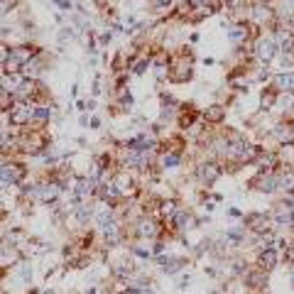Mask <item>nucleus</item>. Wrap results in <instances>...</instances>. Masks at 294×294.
Returning a JSON list of instances; mask_svg holds the SVG:
<instances>
[{
    "label": "nucleus",
    "instance_id": "f257e3e1",
    "mask_svg": "<svg viewBox=\"0 0 294 294\" xmlns=\"http://www.w3.org/2000/svg\"><path fill=\"white\" fill-rule=\"evenodd\" d=\"M25 177H27V169H25V165H20V162H3V165H0V182L3 184L15 186V184L22 182Z\"/></svg>",
    "mask_w": 294,
    "mask_h": 294
},
{
    "label": "nucleus",
    "instance_id": "f03ea898",
    "mask_svg": "<svg viewBox=\"0 0 294 294\" xmlns=\"http://www.w3.org/2000/svg\"><path fill=\"white\" fill-rule=\"evenodd\" d=\"M32 118H35V106H32V103H17V106H13L10 113H8V120H10V125H15V127L29 125Z\"/></svg>",
    "mask_w": 294,
    "mask_h": 294
},
{
    "label": "nucleus",
    "instance_id": "7ed1b4c3",
    "mask_svg": "<svg viewBox=\"0 0 294 294\" xmlns=\"http://www.w3.org/2000/svg\"><path fill=\"white\" fill-rule=\"evenodd\" d=\"M59 194H61V186L59 184H42V186H35L32 189V196L44 204V206H54L59 204Z\"/></svg>",
    "mask_w": 294,
    "mask_h": 294
},
{
    "label": "nucleus",
    "instance_id": "20e7f679",
    "mask_svg": "<svg viewBox=\"0 0 294 294\" xmlns=\"http://www.w3.org/2000/svg\"><path fill=\"white\" fill-rule=\"evenodd\" d=\"M218 177H221V167L216 162H201L196 167V179L204 186H211L213 182H218Z\"/></svg>",
    "mask_w": 294,
    "mask_h": 294
},
{
    "label": "nucleus",
    "instance_id": "39448f33",
    "mask_svg": "<svg viewBox=\"0 0 294 294\" xmlns=\"http://www.w3.org/2000/svg\"><path fill=\"white\" fill-rule=\"evenodd\" d=\"M277 44H275V40L272 37H263V40H257V44H255V56L263 61V64H270L275 56H277Z\"/></svg>",
    "mask_w": 294,
    "mask_h": 294
},
{
    "label": "nucleus",
    "instance_id": "423d86ee",
    "mask_svg": "<svg viewBox=\"0 0 294 294\" xmlns=\"http://www.w3.org/2000/svg\"><path fill=\"white\" fill-rule=\"evenodd\" d=\"M243 225H245V228H250L252 233H260V236H263L265 231H270V228H272V221H270V216H265V213H257V211H255V213H248V216H245Z\"/></svg>",
    "mask_w": 294,
    "mask_h": 294
},
{
    "label": "nucleus",
    "instance_id": "0eeeda50",
    "mask_svg": "<svg viewBox=\"0 0 294 294\" xmlns=\"http://www.w3.org/2000/svg\"><path fill=\"white\" fill-rule=\"evenodd\" d=\"M257 263H260V270L270 272V270H275L277 263H280V252L275 250V248H265V250H260V255H257Z\"/></svg>",
    "mask_w": 294,
    "mask_h": 294
},
{
    "label": "nucleus",
    "instance_id": "6e6552de",
    "mask_svg": "<svg viewBox=\"0 0 294 294\" xmlns=\"http://www.w3.org/2000/svg\"><path fill=\"white\" fill-rule=\"evenodd\" d=\"M37 54H40V52H37V47H35V44H20V47L10 49V56H13V59H17L20 64H27V61H32Z\"/></svg>",
    "mask_w": 294,
    "mask_h": 294
},
{
    "label": "nucleus",
    "instance_id": "1a4fd4ad",
    "mask_svg": "<svg viewBox=\"0 0 294 294\" xmlns=\"http://www.w3.org/2000/svg\"><path fill=\"white\" fill-rule=\"evenodd\" d=\"M277 93H294V71H282L275 76Z\"/></svg>",
    "mask_w": 294,
    "mask_h": 294
},
{
    "label": "nucleus",
    "instance_id": "9d476101",
    "mask_svg": "<svg viewBox=\"0 0 294 294\" xmlns=\"http://www.w3.org/2000/svg\"><path fill=\"white\" fill-rule=\"evenodd\" d=\"M159 263H162V272H165V275H177V272L184 270V265H186L184 257H162Z\"/></svg>",
    "mask_w": 294,
    "mask_h": 294
},
{
    "label": "nucleus",
    "instance_id": "9b49d317",
    "mask_svg": "<svg viewBox=\"0 0 294 294\" xmlns=\"http://www.w3.org/2000/svg\"><path fill=\"white\" fill-rule=\"evenodd\" d=\"M135 233H138L140 238H154V236H157V223H154L152 218H140Z\"/></svg>",
    "mask_w": 294,
    "mask_h": 294
},
{
    "label": "nucleus",
    "instance_id": "f8f14e48",
    "mask_svg": "<svg viewBox=\"0 0 294 294\" xmlns=\"http://www.w3.org/2000/svg\"><path fill=\"white\" fill-rule=\"evenodd\" d=\"M245 284H248V287H252V289H263V287H267L265 270H255V272H248V275H245Z\"/></svg>",
    "mask_w": 294,
    "mask_h": 294
},
{
    "label": "nucleus",
    "instance_id": "ddd939ff",
    "mask_svg": "<svg viewBox=\"0 0 294 294\" xmlns=\"http://www.w3.org/2000/svg\"><path fill=\"white\" fill-rule=\"evenodd\" d=\"M204 118H206L209 123H223L225 120V106H221V103L209 106V108L204 111Z\"/></svg>",
    "mask_w": 294,
    "mask_h": 294
},
{
    "label": "nucleus",
    "instance_id": "4468645a",
    "mask_svg": "<svg viewBox=\"0 0 294 294\" xmlns=\"http://www.w3.org/2000/svg\"><path fill=\"white\" fill-rule=\"evenodd\" d=\"M272 133H275V138H277L282 145H292V142H294V127L287 125V123H280Z\"/></svg>",
    "mask_w": 294,
    "mask_h": 294
},
{
    "label": "nucleus",
    "instance_id": "2eb2a0df",
    "mask_svg": "<svg viewBox=\"0 0 294 294\" xmlns=\"http://www.w3.org/2000/svg\"><path fill=\"white\" fill-rule=\"evenodd\" d=\"M147 165H150V157H147V152H127V157H125V167L145 169Z\"/></svg>",
    "mask_w": 294,
    "mask_h": 294
},
{
    "label": "nucleus",
    "instance_id": "dca6fc26",
    "mask_svg": "<svg viewBox=\"0 0 294 294\" xmlns=\"http://www.w3.org/2000/svg\"><path fill=\"white\" fill-rule=\"evenodd\" d=\"M98 194L103 201H108V204H115L118 199H120V191L115 189V184H101L98 186Z\"/></svg>",
    "mask_w": 294,
    "mask_h": 294
},
{
    "label": "nucleus",
    "instance_id": "f3484780",
    "mask_svg": "<svg viewBox=\"0 0 294 294\" xmlns=\"http://www.w3.org/2000/svg\"><path fill=\"white\" fill-rule=\"evenodd\" d=\"M228 40L233 44H243L245 40H248V27L240 22V25H233V27L228 29Z\"/></svg>",
    "mask_w": 294,
    "mask_h": 294
},
{
    "label": "nucleus",
    "instance_id": "a211bd4d",
    "mask_svg": "<svg viewBox=\"0 0 294 294\" xmlns=\"http://www.w3.org/2000/svg\"><path fill=\"white\" fill-rule=\"evenodd\" d=\"M91 218H93V206H91L88 201H81V204L76 206V221L84 225V223H88Z\"/></svg>",
    "mask_w": 294,
    "mask_h": 294
},
{
    "label": "nucleus",
    "instance_id": "6ab92c4d",
    "mask_svg": "<svg viewBox=\"0 0 294 294\" xmlns=\"http://www.w3.org/2000/svg\"><path fill=\"white\" fill-rule=\"evenodd\" d=\"M252 20H255L257 25L272 20V8H270V5H255V8H252Z\"/></svg>",
    "mask_w": 294,
    "mask_h": 294
},
{
    "label": "nucleus",
    "instance_id": "aec40b11",
    "mask_svg": "<svg viewBox=\"0 0 294 294\" xmlns=\"http://www.w3.org/2000/svg\"><path fill=\"white\" fill-rule=\"evenodd\" d=\"M277 88L272 86V88H263V96H260V103H263V108L270 111V108H275V103H277Z\"/></svg>",
    "mask_w": 294,
    "mask_h": 294
},
{
    "label": "nucleus",
    "instance_id": "412c9836",
    "mask_svg": "<svg viewBox=\"0 0 294 294\" xmlns=\"http://www.w3.org/2000/svg\"><path fill=\"white\" fill-rule=\"evenodd\" d=\"M113 184H115V189L120 191V196H125V194H130V191H133V179H130L127 174H120V177H118Z\"/></svg>",
    "mask_w": 294,
    "mask_h": 294
},
{
    "label": "nucleus",
    "instance_id": "4be33fe9",
    "mask_svg": "<svg viewBox=\"0 0 294 294\" xmlns=\"http://www.w3.org/2000/svg\"><path fill=\"white\" fill-rule=\"evenodd\" d=\"M280 189H284V194H294V172H284L280 177Z\"/></svg>",
    "mask_w": 294,
    "mask_h": 294
},
{
    "label": "nucleus",
    "instance_id": "5701e85b",
    "mask_svg": "<svg viewBox=\"0 0 294 294\" xmlns=\"http://www.w3.org/2000/svg\"><path fill=\"white\" fill-rule=\"evenodd\" d=\"M49 118H52V108H49V106H35V118H32V120L47 123Z\"/></svg>",
    "mask_w": 294,
    "mask_h": 294
},
{
    "label": "nucleus",
    "instance_id": "b1692460",
    "mask_svg": "<svg viewBox=\"0 0 294 294\" xmlns=\"http://www.w3.org/2000/svg\"><path fill=\"white\" fill-rule=\"evenodd\" d=\"M179 162H182V154H177V152H167L165 157H162V167L165 169L179 167Z\"/></svg>",
    "mask_w": 294,
    "mask_h": 294
},
{
    "label": "nucleus",
    "instance_id": "393cba45",
    "mask_svg": "<svg viewBox=\"0 0 294 294\" xmlns=\"http://www.w3.org/2000/svg\"><path fill=\"white\" fill-rule=\"evenodd\" d=\"M17 272H20V277H22V282H25V284H29V282H32V267H29L27 263H20V265H17Z\"/></svg>",
    "mask_w": 294,
    "mask_h": 294
},
{
    "label": "nucleus",
    "instance_id": "a878e982",
    "mask_svg": "<svg viewBox=\"0 0 294 294\" xmlns=\"http://www.w3.org/2000/svg\"><path fill=\"white\" fill-rule=\"evenodd\" d=\"M135 255H140V257H152V248L150 245H145V243H138L135 248H133Z\"/></svg>",
    "mask_w": 294,
    "mask_h": 294
},
{
    "label": "nucleus",
    "instance_id": "bb28decb",
    "mask_svg": "<svg viewBox=\"0 0 294 294\" xmlns=\"http://www.w3.org/2000/svg\"><path fill=\"white\" fill-rule=\"evenodd\" d=\"M15 10V0H0V17L10 15Z\"/></svg>",
    "mask_w": 294,
    "mask_h": 294
},
{
    "label": "nucleus",
    "instance_id": "cd10ccee",
    "mask_svg": "<svg viewBox=\"0 0 294 294\" xmlns=\"http://www.w3.org/2000/svg\"><path fill=\"white\" fill-rule=\"evenodd\" d=\"M169 5H172V0H154V10L157 13H167Z\"/></svg>",
    "mask_w": 294,
    "mask_h": 294
},
{
    "label": "nucleus",
    "instance_id": "c85d7f7f",
    "mask_svg": "<svg viewBox=\"0 0 294 294\" xmlns=\"http://www.w3.org/2000/svg\"><path fill=\"white\" fill-rule=\"evenodd\" d=\"M174 211H177V204H174V201H165V204H162V213H165V216H174Z\"/></svg>",
    "mask_w": 294,
    "mask_h": 294
},
{
    "label": "nucleus",
    "instance_id": "c756f323",
    "mask_svg": "<svg viewBox=\"0 0 294 294\" xmlns=\"http://www.w3.org/2000/svg\"><path fill=\"white\" fill-rule=\"evenodd\" d=\"M8 59H10V49H8L5 44H0V64L5 67V61H8Z\"/></svg>",
    "mask_w": 294,
    "mask_h": 294
},
{
    "label": "nucleus",
    "instance_id": "7c9ffc66",
    "mask_svg": "<svg viewBox=\"0 0 294 294\" xmlns=\"http://www.w3.org/2000/svg\"><path fill=\"white\" fill-rule=\"evenodd\" d=\"M111 40H113V35L106 29V32H101V37H98V42H101V47H106V44H111Z\"/></svg>",
    "mask_w": 294,
    "mask_h": 294
},
{
    "label": "nucleus",
    "instance_id": "2f4dec72",
    "mask_svg": "<svg viewBox=\"0 0 294 294\" xmlns=\"http://www.w3.org/2000/svg\"><path fill=\"white\" fill-rule=\"evenodd\" d=\"M145 67H147V61H145V59H142V61H138V64H135V74H145Z\"/></svg>",
    "mask_w": 294,
    "mask_h": 294
},
{
    "label": "nucleus",
    "instance_id": "473e14b6",
    "mask_svg": "<svg viewBox=\"0 0 294 294\" xmlns=\"http://www.w3.org/2000/svg\"><path fill=\"white\" fill-rule=\"evenodd\" d=\"M91 127H93V130H96V127H101V118H93V120H91Z\"/></svg>",
    "mask_w": 294,
    "mask_h": 294
},
{
    "label": "nucleus",
    "instance_id": "72a5a7b5",
    "mask_svg": "<svg viewBox=\"0 0 294 294\" xmlns=\"http://www.w3.org/2000/svg\"><path fill=\"white\" fill-rule=\"evenodd\" d=\"M93 3H96L98 8H106V3H108V0H93Z\"/></svg>",
    "mask_w": 294,
    "mask_h": 294
},
{
    "label": "nucleus",
    "instance_id": "f704fd0d",
    "mask_svg": "<svg viewBox=\"0 0 294 294\" xmlns=\"http://www.w3.org/2000/svg\"><path fill=\"white\" fill-rule=\"evenodd\" d=\"M3 88H5V81H3V76H0V93H3Z\"/></svg>",
    "mask_w": 294,
    "mask_h": 294
},
{
    "label": "nucleus",
    "instance_id": "c9c22d12",
    "mask_svg": "<svg viewBox=\"0 0 294 294\" xmlns=\"http://www.w3.org/2000/svg\"><path fill=\"white\" fill-rule=\"evenodd\" d=\"M3 218H5V211H0V221H3Z\"/></svg>",
    "mask_w": 294,
    "mask_h": 294
}]
</instances>
